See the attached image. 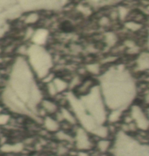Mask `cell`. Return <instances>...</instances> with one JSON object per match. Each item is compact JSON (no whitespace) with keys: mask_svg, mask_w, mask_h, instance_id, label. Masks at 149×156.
<instances>
[{"mask_svg":"<svg viewBox=\"0 0 149 156\" xmlns=\"http://www.w3.org/2000/svg\"><path fill=\"white\" fill-rule=\"evenodd\" d=\"M40 105L44 112L49 115L55 114L58 110V106L53 100L43 99L41 101Z\"/></svg>","mask_w":149,"mask_h":156,"instance_id":"obj_1","label":"cell"},{"mask_svg":"<svg viewBox=\"0 0 149 156\" xmlns=\"http://www.w3.org/2000/svg\"><path fill=\"white\" fill-rule=\"evenodd\" d=\"M44 126H45L46 129L50 131H57L59 127L58 122H57V120L50 116H47V118H45V120H44Z\"/></svg>","mask_w":149,"mask_h":156,"instance_id":"obj_2","label":"cell"},{"mask_svg":"<svg viewBox=\"0 0 149 156\" xmlns=\"http://www.w3.org/2000/svg\"><path fill=\"white\" fill-rule=\"evenodd\" d=\"M22 149V146L20 144H5L2 147L1 150L2 152H5V153H16V152L20 151Z\"/></svg>","mask_w":149,"mask_h":156,"instance_id":"obj_3","label":"cell"},{"mask_svg":"<svg viewBox=\"0 0 149 156\" xmlns=\"http://www.w3.org/2000/svg\"><path fill=\"white\" fill-rule=\"evenodd\" d=\"M98 146H99L100 150L101 151H106L108 149H109L110 144L109 142L106 140H103V141H100L98 144Z\"/></svg>","mask_w":149,"mask_h":156,"instance_id":"obj_4","label":"cell"},{"mask_svg":"<svg viewBox=\"0 0 149 156\" xmlns=\"http://www.w3.org/2000/svg\"><path fill=\"white\" fill-rule=\"evenodd\" d=\"M9 116L7 115H0V125H5L9 121Z\"/></svg>","mask_w":149,"mask_h":156,"instance_id":"obj_5","label":"cell"},{"mask_svg":"<svg viewBox=\"0 0 149 156\" xmlns=\"http://www.w3.org/2000/svg\"><path fill=\"white\" fill-rule=\"evenodd\" d=\"M0 112H1V108H0Z\"/></svg>","mask_w":149,"mask_h":156,"instance_id":"obj_6","label":"cell"}]
</instances>
